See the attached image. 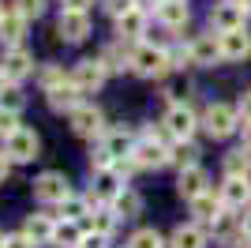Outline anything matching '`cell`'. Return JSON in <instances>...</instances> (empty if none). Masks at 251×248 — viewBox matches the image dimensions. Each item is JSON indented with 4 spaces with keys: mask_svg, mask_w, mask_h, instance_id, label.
<instances>
[{
    "mask_svg": "<svg viewBox=\"0 0 251 248\" xmlns=\"http://www.w3.org/2000/svg\"><path fill=\"white\" fill-rule=\"evenodd\" d=\"M56 31H60L64 41H83L90 34V15L86 11H64L60 23H56Z\"/></svg>",
    "mask_w": 251,
    "mask_h": 248,
    "instance_id": "cell-15",
    "label": "cell"
},
{
    "mask_svg": "<svg viewBox=\"0 0 251 248\" xmlns=\"http://www.w3.org/2000/svg\"><path fill=\"white\" fill-rule=\"evenodd\" d=\"M0 68H4V75H8L11 83H19V79H26V75L34 72V57L23 45H11L8 53H4V61H0Z\"/></svg>",
    "mask_w": 251,
    "mask_h": 248,
    "instance_id": "cell-9",
    "label": "cell"
},
{
    "mask_svg": "<svg viewBox=\"0 0 251 248\" xmlns=\"http://www.w3.org/2000/svg\"><path fill=\"white\" fill-rule=\"evenodd\" d=\"M4 248H34V241L26 233H11V237H4Z\"/></svg>",
    "mask_w": 251,
    "mask_h": 248,
    "instance_id": "cell-38",
    "label": "cell"
},
{
    "mask_svg": "<svg viewBox=\"0 0 251 248\" xmlns=\"http://www.w3.org/2000/svg\"><path fill=\"white\" fill-rule=\"evenodd\" d=\"M52 222L45 215H30L26 218V226H23V233H26V237L34 241V245H52Z\"/></svg>",
    "mask_w": 251,
    "mask_h": 248,
    "instance_id": "cell-20",
    "label": "cell"
},
{
    "mask_svg": "<svg viewBox=\"0 0 251 248\" xmlns=\"http://www.w3.org/2000/svg\"><path fill=\"white\" fill-rule=\"evenodd\" d=\"M105 151H109V158L113 162H120V158H131V151H135V143H131V135L127 132H105Z\"/></svg>",
    "mask_w": 251,
    "mask_h": 248,
    "instance_id": "cell-23",
    "label": "cell"
},
{
    "mask_svg": "<svg viewBox=\"0 0 251 248\" xmlns=\"http://www.w3.org/2000/svg\"><path fill=\"white\" fill-rule=\"evenodd\" d=\"M15 128H19V121H15V113H4V109H0V135L8 139V135L15 132Z\"/></svg>",
    "mask_w": 251,
    "mask_h": 248,
    "instance_id": "cell-36",
    "label": "cell"
},
{
    "mask_svg": "<svg viewBox=\"0 0 251 248\" xmlns=\"http://www.w3.org/2000/svg\"><path fill=\"white\" fill-rule=\"evenodd\" d=\"M127 248H165V241H161V233H157V229H139Z\"/></svg>",
    "mask_w": 251,
    "mask_h": 248,
    "instance_id": "cell-30",
    "label": "cell"
},
{
    "mask_svg": "<svg viewBox=\"0 0 251 248\" xmlns=\"http://www.w3.org/2000/svg\"><path fill=\"white\" fill-rule=\"evenodd\" d=\"M244 11H248L244 4L229 0V4H218V8L210 11V23H214L221 34H225V31H240V27H244Z\"/></svg>",
    "mask_w": 251,
    "mask_h": 248,
    "instance_id": "cell-13",
    "label": "cell"
},
{
    "mask_svg": "<svg viewBox=\"0 0 251 248\" xmlns=\"http://www.w3.org/2000/svg\"><path fill=\"white\" fill-rule=\"evenodd\" d=\"M72 83H75L83 94H94L98 87L105 83V64H101V61H79V64L72 68Z\"/></svg>",
    "mask_w": 251,
    "mask_h": 248,
    "instance_id": "cell-8",
    "label": "cell"
},
{
    "mask_svg": "<svg viewBox=\"0 0 251 248\" xmlns=\"http://www.w3.org/2000/svg\"><path fill=\"white\" fill-rule=\"evenodd\" d=\"M244 128H248V147H244V151H251V124H244Z\"/></svg>",
    "mask_w": 251,
    "mask_h": 248,
    "instance_id": "cell-44",
    "label": "cell"
},
{
    "mask_svg": "<svg viewBox=\"0 0 251 248\" xmlns=\"http://www.w3.org/2000/svg\"><path fill=\"white\" fill-rule=\"evenodd\" d=\"M4 79H8V75H4V68H0V91H4Z\"/></svg>",
    "mask_w": 251,
    "mask_h": 248,
    "instance_id": "cell-45",
    "label": "cell"
},
{
    "mask_svg": "<svg viewBox=\"0 0 251 248\" xmlns=\"http://www.w3.org/2000/svg\"><path fill=\"white\" fill-rule=\"evenodd\" d=\"M236 113L240 109H232V105H210L206 109V132L214 135V139H225V135L236 132Z\"/></svg>",
    "mask_w": 251,
    "mask_h": 248,
    "instance_id": "cell-6",
    "label": "cell"
},
{
    "mask_svg": "<svg viewBox=\"0 0 251 248\" xmlns=\"http://www.w3.org/2000/svg\"><path fill=\"white\" fill-rule=\"evenodd\" d=\"M248 199H251V181H248V177H229V181L221 185V203L244 207Z\"/></svg>",
    "mask_w": 251,
    "mask_h": 248,
    "instance_id": "cell-18",
    "label": "cell"
},
{
    "mask_svg": "<svg viewBox=\"0 0 251 248\" xmlns=\"http://www.w3.org/2000/svg\"><path fill=\"white\" fill-rule=\"evenodd\" d=\"M8 177V155H0V181Z\"/></svg>",
    "mask_w": 251,
    "mask_h": 248,
    "instance_id": "cell-42",
    "label": "cell"
},
{
    "mask_svg": "<svg viewBox=\"0 0 251 248\" xmlns=\"http://www.w3.org/2000/svg\"><path fill=\"white\" fill-rule=\"evenodd\" d=\"M124 177L116 173V165H109V169H98L94 173V199L98 203H116V196L124 192V185H120Z\"/></svg>",
    "mask_w": 251,
    "mask_h": 248,
    "instance_id": "cell-11",
    "label": "cell"
},
{
    "mask_svg": "<svg viewBox=\"0 0 251 248\" xmlns=\"http://www.w3.org/2000/svg\"><path fill=\"white\" fill-rule=\"evenodd\" d=\"M165 132L173 135V139H191V132H195V113H191L184 102H180V105H169Z\"/></svg>",
    "mask_w": 251,
    "mask_h": 248,
    "instance_id": "cell-10",
    "label": "cell"
},
{
    "mask_svg": "<svg viewBox=\"0 0 251 248\" xmlns=\"http://www.w3.org/2000/svg\"><path fill=\"white\" fill-rule=\"evenodd\" d=\"M0 248H4V233H0Z\"/></svg>",
    "mask_w": 251,
    "mask_h": 248,
    "instance_id": "cell-48",
    "label": "cell"
},
{
    "mask_svg": "<svg viewBox=\"0 0 251 248\" xmlns=\"http://www.w3.org/2000/svg\"><path fill=\"white\" fill-rule=\"evenodd\" d=\"M221 211H225V203H221V196H214V192H202V196L191 199V215L199 218V222H214Z\"/></svg>",
    "mask_w": 251,
    "mask_h": 248,
    "instance_id": "cell-19",
    "label": "cell"
},
{
    "mask_svg": "<svg viewBox=\"0 0 251 248\" xmlns=\"http://www.w3.org/2000/svg\"><path fill=\"white\" fill-rule=\"evenodd\" d=\"M38 79H42V87H45V91H52V87H60V83H68V79H64V68H56V64L42 68V72H38Z\"/></svg>",
    "mask_w": 251,
    "mask_h": 248,
    "instance_id": "cell-33",
    "label": "cell"
},
{
    "mask_svg": "<svg viewBox=\"0 0 251 248\" xmlns=\"http://www.w3.org/2000/svg\"><path fill=\"white\" fill-rule=\"evenodd\" d=\"M218 41H221V61H244L251 53V34L244 31H225V34H218Z\"/></svg>",
    "mask_w": 251,
    "mask_h": 248,
    "instance_id": "cell-12",
    "label": "cell"
},
{
    "mask_svg": "<svg viewBox=\"0 0 251 248\" xmlns=\"http://www.w3.org/2000/svg\"><path fill=\"white\" fill-rule=\"evenodd\" d=\"M60 215H64V218H72V222H79V218L86 215V199H79V196L60 199Z\"/></svg>",
    "mask_w": 251,
    "mask_h": 248,
    "instance_id": "cell-31",
    "label": "cell"
},
{
    "mask_svg": "<svg viewBox=\"0 0 251 248\" xmlns=\"http://www.w3.org/2000/svg\"><path fill=\"white\" fill-rule=\"evenodd\" d=\"M45 94H49V109H56V113H72L75 105H83V102H79V94H83V91H79L72 79L60 83V87H52V91H45Z\"/></svg>",
    "mask_w": 251,
    "mask_h": 248,
    "instance_id": "cell-16",
    "label": "cell"
},
{
    "mask_svg": "<svg viewBox=\"0 0 251 248\" xmlns=\"http://www.w3.org/2000/svg\"><path fill=\"white\" fill-rule=\"evenodd\" d=\"M236 4H244V8H248V11H251V0H236Z\"/></svg>",
    "mask_w": 251,
    "mask_h": 248,
    "instance_id": "cell-46",
    "label": "cell"
},
{
    "mask_svg": "<svg viewBox=\"0 0 251 248\" xmlns=\"http://www.w3.org/2000/svg\"><path fill=\"white\" fill-rule=\"evenodd\" d=\"M240 117H244V121L251 124V91H248V94L240 98Z\"/></svg>",
    "mask_w": 251,
    "mask_h": 248,
    "instance_id": "cell-40",
    "label": "cell"
},
{
    "mask_svg": "<svg viewBox=\"0 0 251 248\" xmlns=\"http://www.w3.org/2000/svg\"><path fill=\"white\" fill-rule=\"evenodd\" d=\"M169 139H173L169 132L139 139V143H135V151H131V158H135V165H139V169H161V165L169 162Z\"/></svg>",
    "mask_w": 251,
    "mask_h": 248,
    "instance_id": "cell-1",
    "label": "cell"
},
{
    "mask_svg": "<svg viewBox=\"0 0 251 248\" xmlns=\"http://www.w3.org/2000/svg\"><path fill=\"white\" fill-rule=\"evenodd\" d=\"M38 135L30 132V128H15V132L4 139V155L11 158V162H30V158H38Z\"/></svg>",
    "mask_w": 251,
    "mask_h": 248,
    "instance_id": "cell-4",
    "label": "cell"
},
{
    "mask_svg": "<svg viewBox=\"0 0 251 248\" xmlns=\"http://www.w3.org/2000/svg\"><path fill=\"white\" fill-rule=\"evenodd\" d=\"M139 211H143V199H139L135 192H120V196H116V215L120 218H135Z\"/></svg>",
    "mask_w": 251,
    "mask_h": 248,
    "instance_id": "cell-29",
    "label": "cell"
},
{
    "mask_svg": "<svg viewBox=\"0 0 251 248\" xmlns=\"http://www.w3.org/2000/svg\"><path fill=\"white\" fill-rule=\"evenodd\" d=\"M116 31H120V38H139V34L147 31V11H143V8L124 11V15L116 19Z\"/></svg>",
    "mask_w": 251,
    "mask_h": 248,
    "instance_id": "cell-21",
    "label": "cell"
},
{
    "mask_svg": "<svg viewBox=\"0 0 251 248\" xmlns=\"http://www.w3.org/2000/svg\"><path fill=\"white\" fill-rule=\"evenodd\" d=\"M116 218H120V215H113V211H98V215H94V233H105V237H109L113 226H116Z\"/></svg>",
    "mask_w": 251,
    "mask_h": 248,
    "instance_id": "cell-35",
    "label": "cell"
},
{
    "mask_svg": "<svg viewBox=\"0 0 251 248\" xmlns=\"http://www.w3.org/2000/svg\"><path fill=\"white\" fill-rule=\"evenodd\" d=\"M176 188H180V196H184V199H195V196H202V192H210V177H206V169H202V165L180 169Z\"/></svg>",
    "mask_w": 251,
    "mask_h": 248,
    "instance_id": "cell-14",
    "label": "cell"
},
{
    "mask_svg": "<svg viewBox=\"0 0 251 248\" xmlns=\"http://www.w3.org/2000/svg\"><path fill=\"white\" fill-rule=\"evenodd\" d=\"M0 109H4V113H19V109H23L19 87H4V91H0Z\"/></svg>",
    "mask_w": 251,
    "mask_h": 248,
    "instance_id": "cell-32",
    "label": "cell"
},
{
    "mask_svg": "<svg viewBox=\"0 0 251 248\" xmlns=\"http://www.w3.org/2000/svg\"><path fill=\"white\" fill-rule=\"evenodd\" d=\"M244 248H251V245H244Z\"/></svg>",
    "mask_w": 251,
    "mask_h": 248,
    "instance_id": "cell-49",
    "label": "cell"
},
{
    "mask_svg": "<svg viewBox=\"0 0 251 248\" xmlns=\"http://www.w3.org/2000/svg\"><path fill=\"white\" fill-rule=\"evenodd\" d=\"M15 11H19L23 19H38L45 11V0H15Z\"/></svg>",
    "mask_w": 251,
    "mask_h": 248,
    "instance_id": "cell-34",
    "label": "cell"
},
{
    "mask_svg": "<svg viewBox=\"0 0 251 248\" xmlns=\"http://www.w3.org/2000/svg\"><path fill=\"white\" fill-rule=\"evenodd\" d=\"M83 248H105V233H86Z\"/></svg>",
    "mask_w": 251,
    "mask_h": 248,
    "instance_id": "cell-39",
    "label": "cell"
},
{
    "mask_svg": "<svg viewBox=\"0 0 251 248\" xmlns=\"http://www.w3.org/2000/svg\"><path fill=\"white\" fill-rule=\"evenodd\" d=\"M169 162H176L180 169H191V165H199V147L188 139H176V147H169Z\"/></svg>",
    "mask_w": 251,
    "mask_h": 248,
    "instance_id": "cell-25",
    "label": "cell"
},
{
    "mask_svg": "<svg viewBox=\"0 0 251 248\" xmlns=\"http://www.w3.org/2000/svg\"><path fill=\"white\" fill-rule=\"evenodd\" d=\"M64 4H68L64 11H86V4H90V0H64Z\"/></svg>",
    "mask_w": 251,
    "mask_h": 248,
    "instance_id": "cell-41",
    "label": "cell"
},
{
    "mask_svg": "<svg viewBox=\"0 0 251 248\" xmlns=\"http://www.w3.org/2000/svg\"><path fill=\"white\" fill-rule=\"evenodd\" d=\"M83 229H79V222H72V218H68V222H60V226L52 229V245H60V248H75V245H83Z\"/></svg>",
    "mask_w": 251,
    "mask_h": 248,
    "instance_id": "cell-26",
    "label": "cell"
},
{
    "mask_svg": "<svg viewBox=\"0 0 251 248\" xmlns=\"http://www.w3.org/2000/svg\"><path fill=\"white\" fill-rule=\"evenodd\" d=\"M131 68L139 75H147V79H161V75L173 72V61H169L165 49H157V45H139L131 53Z\"/></svg>",
    "mask_w": 251,
    "mask_h": 248,
    "instance_id": "cell-2",
    "label": "cell"
},
{
    "mask_svg": "<svg viewBox=\"0 0 251 248\" xmlns=\"http://www.w3.org/2000/svg\"><path fill=\"white\" fill-rule=\"evenodd\" d=\"M157 19L165 23V27H184L188 23V4L184 0H161V8H157Z\"/></svg>",
    "mask_w": 251,
    "mask_h": 248,
    "instance_id": "cell-24",
    "label": "cell"
},
{
    "mask_svg": "<svg viewBox=\"0 0 251 248\" xmlns=\"http://www.w3.org/2000/svg\"><path fill=\"white\" fill-rule=\"evenodd\" d=\"M34 196L42 199V203H60V199H68V196H72V188H68V177L56 173V169L42 173L38 181H34Z\"/></svg>",
    "mask_w": 251,
    "mask_h": 248,
    "instance_id": "cell-5",
    "label": "cell"
},
{
    "mask_svg": "<svg viewBox=\"0 0 251 248\" xmlns=\"http://www.w3.org/2000/svg\"><path fill=\"white\" fill-rule=\"evenodd\" d=\"M244 233H248V237H251V215L244 218Z\"/></svg>",
    "mask_w": 251,
    "mask_h": 248,
    "instance_id": "cell-43",
    "label": "cell"
},
{
    "mask_svg": "<svg viewBox=\"0 0 251 248\" xmlns=\"http://www.w3.org/2000/svg\"><path fill=\"white\" fill-rule=\"evenodd\" d=\"M105 8L113 11L116 19H120V15H124V11H131V8H135V0H105Z\"/></svg>",
    "mask_w": 251,
    "mask_h": 248,
    "instance_id": "cell-37",
    "label": "cell"
},
{
    "mask_svg": "<svg viewBox=\"0 0 251 248\" xmlns=\"http://www.w3.org/2000/svg\"><path fill=\"white\" fill-rule=\"evenodd\" d=\"M23 27H26V19H23L19 11H15V15H4V19H0V41H8V45H19Z\"/></svg>",
    "mask_w": 251,
    "mask_h": 248,
    "instance_id": "cell-27",
    "label": "cell"
},
{
    "mask_svg": "<svg viewBox=\"0 0 251 248\" xmlns=\"http://www.w3.org/2000/svg\"><path fill=\"white\" fill-rule=\"evenodd\" d=\"M72 132L83 135V139H94V135H105V117L98 105H75L72 113Z\"/></svg>",
    "mask_w": 251,
    "mask_h": 248,
    "instance_id": "cell-3",
    "label": "cell"
},
{
    "mask_svg": "<svg viewBox=\"0 0 251 248\" xmlns=\"http://www.w3.org/2000/svg\"><path fill=\"white\" fill-rule=\"evenodd\" d=\"M173 248H206V233L199 226H176L173 237H169Z\"/></svg>",
    "mask_w": 251,
    "mask_h": 248,
    "instance_id": "cell-22",
    "label": "cell"
},
{
    "mask_svg": "<svg viewBox=\"0 0 251 248\" xmlns=\"http://www.w3.org/2000/svg\"><path fill=\"white\" fill-rule=\"evenodd\" d=\"M0 19H4V4H0Z\"/></svg>",
    "mask_w": 251,
    "mask_h": 248,
    "instance_id": "cell-47",
    "label": "cell"
},
{
    "mask_svg": "<svg viewBox=\"0 0 251 248\" xmlns=\"http://www.w3.org/2000/svg\"><path fill=\"white\" fill-rule=\"evenodd\" d=\"M188 49H191V61H195V64H214V61H221V41L214 38V34H199Z\"/></svg>",
    "mask_w": 251,
    "mask_h": 248,
    "instance_id": "cell-17",
    "label": "cell"
},
{
    "mask_svg": "<svg viewBox=\"0 0 251 248\" xmlns=\"http://www.w3.org/2000/svg\"><path fill=\"white\" fill-rule=\"evenodd\" d=\"M225 173L229 177H248L251 173V151H232V155H225Z\"/></svg>",
    "mask_w": 251,
    "mask_h": 248,
    "instance_id": "cell-28",
    "label": "cell"
},
{
    "mask_svg": "<svg viewBox=\"0 0 251 248\" xmlns=\"http://www.w3.org/2000/svg\"><path fill=\"white\" fill-rule=\"evenodd\" d=\"M210 233H214L218 245H236V241L244 237V218L232 215V211H221V215L210 222Z\"/></svg>",
    "mask_w": 251,
    "mask_h": 248,
    "instance_id": "cell-7",
    "label": "cell"
}]
</instances>
